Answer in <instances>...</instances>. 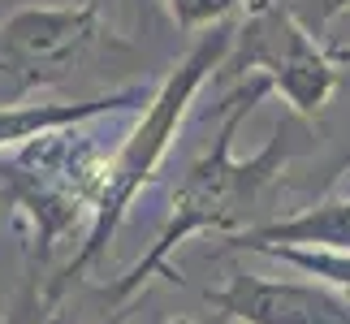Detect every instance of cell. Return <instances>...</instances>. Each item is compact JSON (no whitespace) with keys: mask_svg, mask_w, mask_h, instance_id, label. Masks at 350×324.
<instances>
[{"mask_svg":"<svg viewBox=\"0 0 350 324\" xmlns=\"http://www.w3.org/2000/svg\"><path fill=\"white\" fill-rule=\"evenodd\" d=\"M268 91H273V83L260 78V74H251L247 83L225 100V117H221L217 139H212V147L204 156H195L191 165H186V173L178 178V186H173V195H169V216H165V225H160L156 242L143 251V260L109 290L113 303H126L134 290H143V281L152 277L156 268H165V260L182 247L186 238L204 234V229H221V234L247 229V212L260 204V195L281 178L286 160L294 156L290 121H277L260 152L247 156V160H234V134H238V126L247 121V113L268 96Z\"/></svg>","mask_w":350,"mask_h":324,"instance_id":"cell-1","label":"cell"},{"mask_svg":"<svg viewBox=\"0 0 350 324\" xmlns=\"http://www.w3.org/2000/svg\"><path fill=\"white\" fill-rule=\"evenodd\" d=\"M234 39H238V26H225V22L212 26L208 35H199V44L178 61V70H169V78L156 87V96L147 100L139 126H134L126 139H121V147L109 156L104 186H100V199H96V216H91L83 242L74 247L70 264H65L57 277H48V290L57 294V299H61V290L70 286L74 277H83L87 268L109 251V242L121 229V221H126L130 204L139 199L143 186L156 178L160 160L169 156V147H173V139H178L186 113H191L199 87H204L208 78L230 61Z\"/></svg>","mask_w":350,"mask_h":324,"instance_id":"cell-2","label":"cell"},{"mask_svg":"<svg viewBox=\"0 0 350 324\" xmlns=\"http://www.w3.org/2000/svg\"><path fill=\"white\" fill-rule=\"evenodd\" d=\"M109 156H100L78 126L44 130L35 139L13 147V156L0 160V186L18 208L31 212L39 260H48L65 238L78 229V221L96 216V199L104 186Z\"/></svg>","mask_w":350,"mask_h":324,"instance_id":"cell-3","label":"cell"},{"mask_svg":"<svg viewBox=\"0 0 350 324\" xmlns=\"http://www.w3.org/2000/svg\"><path fill=\"white\" fill-rule=\"evenodd\" d=\"M230 57H238V70L268 78L273 91L286 96L294 117H316L342 83L338 61L316 48L307 26L281 5H260L238 26Z\"/></svg>","mask_w":350,"mask_h":324,"instance_id":"cell-4","label":"cell"},{"mask_svg":"<svg viewBox=\"0 0 350 324\" xmlns=\"http://www.w3.org/2000/svg\"><path fill=\"white\" fill-rule=\"evenodd\" d=\"M104 39V13L83 5H35L0 22V74L18 91L57 87L83 65Z\"/></svg>","mask_w":350,"mask_h":324,"instance_id":"cell-5","label":"cell"},{"mask_svg":"<svg viewBox=\"0 0 350 324\" xmlns=\"http://www.w3.org/2000/svg\"><path fill=\"white\" fill-rule=\"evenodd\" d=\"M208 303L238 324H350V294L325 281H273L234 273L225 290H208Z\"/></svg>","mask_w":350,"mask_h":324,"instance_id":"cell-6","label":"cell"},{"mask_svg":"<svg viewBox=\"0 0 350 324\" xmlns=\"http://www.w3.org/2000/svg\"><path fill=\"white\" fill-rule=\"evenodd\" d=\"M264 242H286V247H316V251H350V195H329L320 204L281 216L268 225H247L230 234V247L255 251Z\"/></svg>","mask_w":350,"mask_h":324,"instance_id":"cell-7","label":"cell"},{"mask_svg":"<svg viewBox=\"0 0 350 324\" xmlns=\"http://www.w3.org/2000/svg\"><path fill=\"white\" fill-rule=\"evenodd\" d=\"M143 91L126 87V91H109L96 100H74V104H0V152L18 147L26 139L44 130H61V126H83V121L109 117V113H126V108H143Z\"/></svg>","mask_w":350,"mask_h":324,"instance_id":"cell-8","label":"cell"},{"mask_svg":"<svg viewBox=\"0 0 350 324\" xmlns=\"http://www.w3.org/2000/svg\"><path fill=\"white\" fill-rule=\"evenodd\" d=\"M264 255H273V260L299 268V273L325 281V286L350 294V251H316V247H286V242H264V247H255Z\"/></svg>","mask_w":350,"mask_h":324,"instance_id":"cell-9","label":"cell"},{"mask_svg":"<svg viewBox=\"0 0 350 324\" xmlns=\"http://www.w3.org/2000/svg\"><path fill=\"white\" fill-rule=\"evenodd\" d=\"M165 9L178 31H212V26L234 18L242 0H165Z\"/></svg>","mask_w":350,"mask_h":324,"instance_id":"cell-10","label":"cell"},{"mask_svg":"<svg viewBox=\"0 0 350 324\" xmlns=\"http://www.w3.org/2000/svg\"><path fill=\"white\" fill-rule=\"evenodd\" d=\"M350 13V0H325V18H342Z\"/></svg>","mask_w":350,"mask_h":324,"instance_id":"cell-11","label":"cell"},{"mask_svg":"<svg viewBox=\"0 0 350 324\" xmlns=\"http://www.w3.org/2000/svg\"><path fill=\"white\" fill-rule=\"evenodd\" d=\"M329 57H333V61H338V65H350V48H333V52H329Z\"/></svg>","mask_w":350,"mask_h":324,"instance_id":"cell-12","label":"cell"},{"mask_svg":"<svg viewBox=\"0 0 350 324\" xmlns=\"http://www.w3.org/2000/svg\"><path fill=\"white\" fill-rule=\"evenodd\" d=\"M117 320H121V316H113V320H109V324H117Z\"/></svg>","mask_w":350,"mask_h":324,"instance_id":"cell-13","label":"cell"}]
</instances>
